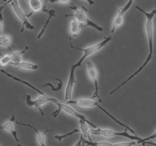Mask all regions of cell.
Returning <instances> with one entry per match:
<instances>
[{
  "instance_id": "cell-23",
  "label": "cell",
  "mask_w": 156,
  "mask_h": 146,
  "mask_svg": "<svg viewBox=\"0 0 156 146\" xmlns=\"http://www.w3.org/2000/svg\"><path fill=\"white\" fill-rule=\"evenodd\" d=\"M11 62H12L11 54L3 55L0 57V65L1 66H6V65L11 64Z\"/></svg>"
},
{
  "instance_id": "cell-35",
  "label": "cell",
  "mask_w": 156,
  "mask_h": 146,
  "mask_svg": "<svg viewBox=\"0 0 156 146\" xmlns=\"http://www.w3.org/2000/svg\"><path fill=\"white\" fill-rule=\"evenodd\" d=\"M17 144H18V146H23V145H21V144H20V143H17Z\"/></svg>"
},
{
  "instance_id": "cell-16",
  "label": "cell",
  "mask_w": 156,
  "mask_h": 146,
  "mask_svg": "<svg viewBox=\"0 0 156 146\" xmlns=\"http://www.w3.org/2000/svg\"><path fill=\"white\" fill-rule=\"evenodd\" d=\"M42 12H47V14H48V18H47V20L46 21L45 24H44V27H42V29H41V30H40V32L38 33L37 34V39H41V37H42L43 36H44V33H45V30L46 29H47V25L49 24V23H50V20H51L52 18H53V17L56 16V11L54 10V9H45V7L43 9Z\"/></svg>"
},
{
  "instance_id": "cell-25",
  "label": "cell",
  "mask_w": 156,
  "mask_h": 146,
  "mask_svg": "<svg viewBox=\"0 0 156 146\" xmlns=\"http://www.w3.org/2000/svg\"><path fill=\"white\" fill-rule=\"evenodd\" d=\"M139 144V141H121L111 144V146H134Z\"/></svg>"
},
{
  "instance_id": "cell-8",
  "label": "cell",
  "mask_w": 156,
  "mask_h": 146,
  "mask_svg": "<svg viewBox=\"0 0 156 146\" xmlns=\"http://www.w3.org/2000/svg\"><path fill=\"white\" fill-rule=\"evenodd\" d=\"M7 2L8 5H10L12 10H13L14 13L15 14V15H16L18 18H19L20 21L22 22V27H21V33L24 31V28L28 29L29 30H32L34 29V26L29 22L28 18H27V15H25V13L24 12L23 9H21L20 4H15L13 2L9 1V0L8 2Z\"/></svg>"
},
{
  "instance_id": "cell-9",
  "label": "cell",
  "mask_w": 156,
  "mask_h": 146,
  "mask_svg": "<svg viewBox=\"0 0 156 146\" xmlns=\"http://www.w3.org/2000/svg\"><path fill=\"white\" fill-rule=\"evenodd\" d=\"M24 97H25L26 103H27V106H30V107H34L36 109H38L42 116H44V113L42 109H41V107L44 106L46 103L51 102L52 99L51 97H49V96L46 95L45 94H43V95L38 96L37 98L35 99V100H32L31 97L28 94H24Z\"/></svg>"
},
{
  "instance_id": "cell-28",
  "label": "cell",
  "mask_w": 156,
  "mask_h": 146,
  "mask_svg": "<svg viewBox=\"0 0 156 146\" xmlns=\"http://www.w3.org/2000/svg\"><path fill=\"white\" fill-rule=\"evenodd\" d=\"M46 1L49 2L50 3H59V4H62V5L72 4L71 3L72 0H46Z\"/></svg>"
},
{
  "instance_id": "cell-11",
  "label": "cell",
  "mask_w": 156,
  "mask_h": 146,
  "mask_svg": "<svg viewBox=\"0 0 156 146\" xmlns=\"http://www.w3.org/2000/svg\"><path fill=\"white\" fill-rule=\"evenodd\" d=\"M15 122L17 123V124L20 125V126H27V127H30L34 131V132L36 133L37 135V142L39 143V144L41 146H47L46 145L45 142H46V136H45V134L47 133V132H50L51 130H46L44 133L42 132H39L37 129H36L35 127H34L33 126H31L30 124H27V123H21V122H18L16 119H15Z\"/></svg>"
},
{
  "instance_id": "cell-33",
  "label": "cell",
  "mask_w": 156,
  "mask_h": 146,
  "mask_svg": "<svg viewBox=\"0 0 156 146\" xmlns=\"http://www.w3.org/2000/svg\"><path fill=\"white\" fill-rule=\"evenodd\" d=\"M9 1L13 2L14 3H15V4H19V2H18V0H9Z\"/></svg>"
},
{
  "instance_id": "cell-24",
  "label": "cell",
  "mask_w": 156,
  "mask_h": 146,
  "mask_svg": "<svg viewBox=\"0 0 156 146\" xmlns=\"http://www.w3.org/2000/svg\"><path fill=\"white\" fill-rule=\"evenodd\" d=\"M56 81H58V86L56 87H54L53 85H52L51 83H50V82H47V84H45V85H43V87H46V86H49L50 87V88L52 89V91H59V90L62 89V79L59 78H56Z\"/></svg>"
},
{
  "instance_id": "cell-31",
  "label": "cell",
  "mask_w": 156,
  "mask_h": 146,
  "mask_svg": "<svg viewBox=\"0 0 156 146\" xmlns=\"http://www.w3.org/2000/svg\"><path fill=\"white\" fill-rule=\"evenodd\" d=\"M143 145H146V144H149V145L152 146H156V142H154V141H144V142L142 143Z\"/></svg>"
},
{
  "instance_id": "cell-13",
  "label": "cell",
  "mask_w": 156,
  "mask_h": 146,
  "mask_svg": "<svg viewBox=\"0 0 156 146\" xmlns=\"http://www.w3.org/2000/svg\"><path fill=\"white\" fill-rule=\"evenodd\" d=\"M0 71H1V72L2 73V74H4L5 75L7 76V77L10 78L11 79H13L14 81H16V82H20V83L23 84V85H26V86H27V87H29V88H31L32 90H34V91H37V93H39L40 95H43V94H44V92H42V91H41V90H39V89H38V88H37L36 87L34 86V85H32V84H30V82H27V81L22 80V79L16 77V76H15V75H13L10 74V73L7 72V71H5L4 69H1V70H0Z\"/></svg>"
},
{
  "instance_id": "cell-30",
  "label": "cell",
  "mask_w": 156,
  "mask_h": 146,
  "mask_svg": "<svg viewBox=\"0 0 156 146\" xmlns=\"http://www.w3.org/2000/svg\"><path fill=\"white\" fill-rule=\"evenodd\" d=\"M82 141H83V136H82V135L81 134L80 138H79V141L76 143V144H75L74 146H82Z\"/></svg>"
},
{
  "instance_id": "cell-36",
  "label": "cell",
  "mask_w": 156,
  "mask_h": 146,
  "mask_svg": "<svg viewBox=\"0 0 156 146\" xmlns=\"http://www.w3.org/2000/svg\"><path fill=\"white\" fill-rule=\"evenodd\" d=\"M3 1H5V2H6V0H3Z\"/></svg>"
},
{
  "instance_id": "cell-20",
  "label": "cell",
  "mask_w": 156,
  "mask_h": 146,
  "mask_svg": "<svg viewBox=\"0 0 156 146\" xmlns=\"http://www.w3.org/2000/svg\"><path fill=\"white\" fill-rule=\"evenodd\" d=\"M12 42V37L9 35H2L0 36V46L3 47H8L11 45ZM10 49V48H9Z\"/></svg>"
},
{
  "instance_id": "cell-17",
  "label": "cell",
  "mask_w": 156,
  "mask_h": 146,
  "mask_svg": "<svg viewBox=\"0 0 156 146\" xmlns=\"http://www.w3.org/2000/svg\"><path fill=\"white\" fill-rule=\"evenodd\" d=\"M29 50V47L27 46H25L24 49L21 51H16V52H12L11 51V56H12V62H11V65H15L16 64L19 63L20 62L22 61V56L26 51Z\"/></svg>"
},
{
  "instance_id": "cell-34",
  "label": "cell",
  "mask_w": 156,
  "mask_h": 146,
  "mask_svg": "<svg viewBox=\"0 0 156 146\" xmlns=\"http://www.w3.org/2000/svg\"><path fill=\"white\" fill-rule=\"evenodd\" d=\"M85 142H84V141H82V146H85Z\"/></svg>"
},
{
  "instance_id": "cell-18",
  "label": "cell",
  "mask_w": 156,
  "mask_h": 146,
  "mask_svg": "<svg viewBox=\"0 0 156 146\" xmlns=\"http://www.w3.org/2000/svg\"><path fill=\"white\" fill-rule=\"evenodd\" d=\"M79 125H80V132L82 135L83 138L85 139L88 140V141H91V133H90V126L86 122L83 121V120H79Z\"/></svg>"
},
{
  "instance_id": "cell-5",
  "label": "cell",
  "mask_w": 156,
  "mask_h": 146,
  "mask_svg": "<svg viewBox=\"0 0 156 146\" xmlns=\"http://www.w3.org/2000/svg\"><path fill=\"white\" fill-rule=\"evenodd\" d=\"M51 102H53V103H55V104H56V106H58L57 110H56L55 112H53V114H52V115H53V116L54 117V118H55V117L57 116L58 114L59 113V112H60L61 110H62V111H64L66 113L69 114V115L73 116L76 117V118L79 119V120H83V121L86 122V123H88V125H89L90 127L93 128V129H96V128H98L97 126H95L94 123H92L91 122H90L89 120H88V119L85 117V116H84V115H82V114L79 113V112H77L76 109H74V108L72 107V106H70L69 104H68V103H60V102L58 101V100H56V98H54V97H52Z\"/></svg>"
},
{
  "instance_id": "cell-27",
  "label": "cell",
  "mask_w": 156,
  "mask_h": 146,
  "mask_svg": "<svg viewBox=\"0 0 156 146\" xmlns=\"http://www.w3.org/2000/svg\"><path fill=\"white\" fill-rule=\"evenodd\" d=\"M7 2L5 3V5H1L0 6V34L2 33V32L3 30V15H2V11L3 9H5V7L6 5H7Z\"/></svg>"
},
{
  "instance_id": "cell-22",
  "label": "cell",
  "mask_w": 156,
  "mask_h": 146,
  "mask_svg": "<svg viewBox=\"0 0 156 146\" xmlns=\"http://www.w3.org/2000/svg\"><path fill=\"white\" fill-rule=\"evenodd\" d=\"M83 141L85 144H88L89 146H111V143L108 142L106 141H89L88 140L83 138Z\"/></svg>"
},
{
  "instance_id": "cell-32",
  "label": "cell",
  "mask_w": 156,
  "mask_h": 146,
  "mask_svg": "<svg viewBox=\"0 0 156 146\" xmlns=\"http://www.w3.org/2000/svg\"><path fill=\"white\" fill-rule=\"evenodd\" d=\"M80 1H82V0H80ZM85 1H86L90 5H93L94 4V2L93 1V0H85Z\"/></svg>"
},
{
  "instance_id": "cell-7",
  "label": "cell",
  "mask_w": 156,
  "mask_h": 146,
  "mask_svg": "<svg viewBox=\"0 0 156 146\" xmlns=\"http://www.w3.org/2000/svg\"><path fill=\"white\" fill-rule=\"evenodd\" d=\"M87 75H88V77L94 83V94H92V97H91V99H92V100L98 99L99 103H102L103 101L101 99L98 92V71L97 68H96V66L92 62H87Z\"/></svg>"
},
{
  "instance_id": "cell-19",
  "label": "cell",
  "mask_w": 156,
  "mask_h": 146,
  "mask_svg": "<svg viewBox=\"0 0 156 146\" xmlns=\"http://www.w3.org/2000/svg\"><path fill=\"white\" fill-rule=\"evenodd\" d=\"M15 66L18 67L20 68H22L24 70H30V71H35L38 68V65L36 64H34L32 62H27V61L22 60L19 63L16 64Z\"/></svg>"
},
{
  "instance_id": "cell-1",
  "label": "cell",
  "mask_w": 156,
  "mask_h": 146,
  "mask_svg": "<svg viewBox=\"0 0 156 146\" xmlns=\"http://www.w3.org/2000/svg\"><path fill=\"white\" fill-rule=\"evenodd\" d=\"M136 9H138L139 11L142 12L143 14H144L145 16L146 17V24H145V30H146V36H147V39H148V43H149V53L148 54L147 58H146V61L144 62V63L136 70L134 73H133L129 78H128L126 80H125L124 82H122L119 86H117V88H114V90L110 92V94H113L114 93H115L117 90L120 89L121 87H123V85H126L127 82H129L131 79L133 78L134 77L137 75L139 73L141 72L143 69H144L145 67L148 65L149 62L151 61L152 58V55H153V40H154V22H153V19L154 17L156 15V9H154L152 12H146L145 10H143L142 8H140V6H136Z\"/></svg>"
},
{
  "instance_id": "cell-3",
  "label": "cell",
  "mask_w": 156,
  "mask_h": 146,
  "mask_svg": "<svg viewBox=\"0 0 156 146\" xmlns=\"http://www.w3.org/2000/svg\"><path fill=\"white\" fill-rule=\"evenodd\" d=\"M111 40H112V36H105L102 41H101V42L99 43H97L95 44H93V45L91 46H89V47H86V48H79V47H75V46H73L71 43H69V46L72 49H76V50H81V51L83 52V56L80 58V59L78 61L77 63L73 65V66L76 68L80 67L81 65H82V62H84V60H85V59H87L88 56L94 54L95 53L98 52L99 50H101L102 48L106 47V46L108 44V43H109Z\"/></svg>"
},
{
  "instance_id": "cell-4",
  "label": "cell",
  "mask_w": 156,
  "mask_h": 146,
  "mask_svg": "<svg viewBox=\"0 0 156 146\" xmlns=\"http://www.w3.org/2000/svg\"><path fill=\"white\" fill-rule=\"evenodd\" d=\"M71 7L70 9L74 10L75 13L71 14V15H65L66 17H74L75 19L77 21H79L80 24H82L83 25V27H87V26H89V27H93V28L95 29L96 30L99 32L103 31V27L99 26L98 24H96L95 22H94L93 21H91L87 15L86 12L87 9H85L84 7L79 8L78 6H75L71 4Z\"/></svg>"
},
{
  "instance_id": "cell-14",
  "label": "cell",
  "mask_w": 156,
  "mask_h": 146,
  "mask_svg": "<svg viewBox=\"0 0 156 146\" xmlns=\"http://www.w3.org/2000/svg\"><path fill=\"white\" fill-rule=\"evenodd\" d=\"M30 9V13L27 15V18H29L34 13L41 12L44 6L43 5V0H27Z\"/></svg>"
},
{
  "instance_id": "cell-21",
  "label": "cell",
  "mask_w": 156,
  "mask_h": 146,
  "mask_svg": "<svg viewBox=\"0 0 156 146\" xmlns=\"http://www.w3.org/2000/svg\"><path fill=\"white\" fill-rule=\"evenodd\" d=\"M76 133H80V129H74L73 130H72L71 132H68L66 134H58V135H54V138L56 139L57 141H61L62 140H63L64 138H66V137L70 136V135H73V134H76Z\"/></svg>"
},
{
  "instance_id": "cell-29",
  "label": "cell",
  "mask_w": 156,
  "mask_h": 146,
  "mask_svg": "<svg viewBox=\"0 0 156 146\" xmlns=\"http://www.w3.org/2000/svg\"><path fill=\"white\" fill-rule=\"evenodd\" d=\"M155 138H156V130H155V132H154L153 134H152V135H150V136H148V137H146V138H142L140 141H139V144H142V143L144 142V141H150V140H153V139H155Z\"/></svg>"
},
{
  "instance_id": "cell-2",
  "label": "cell",
  "mask_w": 156,
  "mask_h": 146,
  "mask_svg": "<svg viewBox=\"0 0 156 146\" xmlns=\"http://www.w3.org/2000/svg\"><path fill=\"white\" fill-rule=\"evenodd\" d=\"M69 103H73V104H76L77 105V106H80V107H82V108H92V107H95V106H97V107H98L101 110L103 111L106 115H108L111 120H114V122H116L117 124L123 126V127H124L126 130H129L133 135H137L135 131H134L132 128H130L129 126L124 124V123L120 122L119 120H117V119L114 116H113L111 113H109L108 110H106L105 108L102 107V106L99 104V102L96 101L95 100H92V99L91 98H79V99H76V100H69Z\"/></svg>"
},
{
  "instance_id": "cell-10",
  "label": "cell",
  "mask_w": 156,
  "mask_h": 146,
  "mask_svg": "<svg viewBox=\"0 0 156 146\" xmlns=\"http://www.w3.org/2000/svg\"><path fill=\"white\" fill-rule=\"evenodd\" d=\"M76 68L72 65L71 68H70V73L69 76L68 82H67L66 86L65 88V99L66 100H70L73 97V88H74V85L76 84V76H75V71H76Z\"/></svg>"
},
{
  "instance_id": "cell-15",
  "label": "cell",
  "mask_w": 156,
  "mask_h": 146,
  "mask_svg": "<svg viewBox=\"0 0 156 146\" xmlns=\"http://www.w3.org/2000/svg\"><path fill=\"white\" fill-rule=\"evenodd\" d=\"M83 27L82 24L76 21V19H72L69 24V33L72 36H77L80 33L81 30Z\"/></svg>"
},
{
  "instance_id": "cell-12",
  "label": "cell",
  "mask_w": 156,
  "mask_h": 146,
  "mask_svg": "<svg viewBox=\"0 0 156 146\" xmlns=\"http://www.w3.org/2000/svg\"><path fill=\"white\" fill-rule=\"evenodd\" d=\"M15 116L12 115V119H11L9 121L5 122L2 126L0 124V128H1L2 129H5V130L10 132V133L12 135V136L14 137L15 141H16V142L19 143V139H18V132H17L16 129H15V126H14V123H13V122L15 121Z\"/></svg>"
},
{
  "instance_id": "cell-26",
  "label": "cell",
  "mask_w": 156,
  "mask_h": 146,
  "mask_svg": "<svg viewBox=\"0 0 156 146\" xmlns=\"http://www.w3.org/2000/svg\"><path fill=\"white\" fill-rule=\"evenodd\" d=\"M133 1H134V0H129V1L127 2V3L126 4V5H125L124 7L119 9V11H120V12H121L123 15H125V13H126V12H127V11L129 10V9H130L131 6H132Z\"/></svg>"
},
{
  "instance_id": "cell-6",
  "label": "cell",
  "mask_w": 156,
  "mask_h": 146,
  "mask_svg": "<svg viewBox=\"0 0 156 146\" xmlns=\"http://www.w3.org/2000/svg\"><path fill=\"white\" fill-rule=\"evenodd\" d=\"M90 133L94 135H101V136L105 137V138H111V137L115 136H122L125 137V138H128L131 139L132 141H140L142 138L137 136V135H134L133 134H129L127 132L124 131L122 132H115V131L112 130L110 129H102V128H96V129H93L91 128L90 129Z\"/></svg>"
}]
</instances>
